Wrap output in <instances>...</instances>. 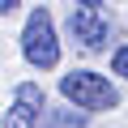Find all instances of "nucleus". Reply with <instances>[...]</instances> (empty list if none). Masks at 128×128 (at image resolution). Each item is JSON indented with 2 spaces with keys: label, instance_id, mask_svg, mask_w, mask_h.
Returning <instances> with one entry per match:
<instances>
[{
  "label": "nucleus",
  "instance_id": "nucleus-1",
  "mask_svg": "<svg viewBox=\"0 0 128 128\" xmlns=\"http://www.w3.org/2000/svg\"><path fill=\"white\" fill-rule=\"evenodd\" d=\"M22 56L38 73H47V68L60 64V38H56V22H51L47 9H30L26 30H22Z\"/></svg>",
  "mask_w": 128,
  "mask_h": 128
},
{
  "label": "nucleus",
  "instance_id": "nucleus-2",
  "mask_svg": "<svg viewBox=\"0 0 128 128\" xmlns=\"http://www.w3.org/2000/svg\"><path fill=\"white\" fill-rule=\"evenodd\" d=\"M60 94L68 98V102H77L81 111H111V107L120 102L115 86H111L102 73H94V68H73V73H64V77H60Z\"/></svg>",
  "mask_w": 128,
  "mask_h": 128
},
{
  "label": "nucleus",
  "instance_id": "nucleus-3",
  "mask_svg": "<svg viewBox=\"0 0 128 128\" xmlns=\"http://www.w3.org/2000/svg\"><path fill=\"white\" fill-rule=\"evenodd\" d=\"M43 111H47L43 90H38L34 81H22V86L13 90L9 111H4V128H34V124L43 120Z\"/></svg>",
  "mask_w": 128,
  "mask_h": 128
},
{
  "label": "nucleus",
  "instance_id": "nucleus-4",
  "mask_svg": "<svg viewBox=\"0 0 128 128\" xmlns=\"http://www.w3.org/2000/svg\"><path fill=\"white\" fill-rule=\"evenodd\" d=\"M68 34L81 51H102L107 47V22L98 17V9H73L68 13Z\"/></svg>",
  "mask_w": 128,
  "mask_h": 128
},
{
  "label": "nucleus",
  "instance_id": "nucleus-5",
  "mask_svg": "<svg viewBox=\"0 0 128 128\" xmlns=\"http://www.w3.org/2000/svg\"><path fill=\"white\" fill-rule=\"evenodd\" d=\"M111 68H115V77H128V47H120L111 56Z\"/></svg>",
  "mask_w": 128,
  "mask_h": 128
},
{
  "label": "nucleus",
  "instance_id": "nucleus-6",
  "mask_svg": "<svg viewBox=\"0 0 128 128\" xmlns=\"http://www.w3.org/2000/svg\"><path fill=\"white\" fill-rule=\"evenodd\" d=\"M22 9V0H0V13H17Z\"/></svg>",
  "mask_w": 128,
  "mask_h": 128
},
{
  "label": "nucleus",
  "instance_id": "nucleus-7",
  "mask_svg": "<svg viewBox=\"0 0 128 128\" xmlns=\"http://www.w3.org/2000/svg\"><path fill=\"white\" fill-rule=\"evenodd\" d=\"M77 4H81V9H98L102 0H77Z\"/></svg>",
  "mask_w": 128,
  "mask_h": 128
}]
</instances>
